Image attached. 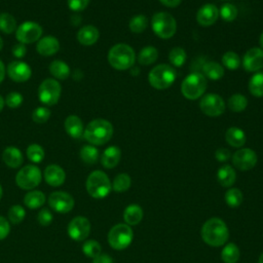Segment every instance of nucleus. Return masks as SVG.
<instances>
[{
  "mask_svg": "<svg viewBox=\"0 0 263 263\" xmlns=\"http://www.w3.org/2000/svg\"><path fill=\"white\" fill-rule=\"evenodd\" d=\"M62 87L57 79H44L38 88V98L41 103L46 106L55 105L61 97Z\"/></svg>",
  "mask_w": 263,
  "mask_h": 263,
  "instance_id": "nucleus-9",
  "label": "nucleus"
},
{
  "mask_svg": "<svg viewBox=\"0 0 263 263\" xmlns=\"http://www.w3.org/2000/svg\"><path fill=\"white\" fill-rule=\"evenodd\" d=\"M243 199L242 192L238 188H230L225 193V201L230 208H237Z\"/></svg>",
  "mask_w": 263,
  "mask_h": 263,
  "instance_id": "nucleus-39",
  "label": "nucleus"
},
{
  "mask_svg": "<svg viewBox=\"0 0 263 263\" xmlns=\"http://www.w3.org/2000/svg\"><path fill=\"white\" fill-rule=\"evenodd\" d=\"M1 197H2V187L0 185V199H1Z\"/></svg>",
  "mask_w": 263,
  "mask_h": 263,
  "instance_id": "nucleus-60",
  "label": "nucleus"
},
{
  "mask_svg": "<svg viewBox=\"0 0 263 263\" xmlns=\"http://www.w3.org/2000/svg\"><path fill=\"white\" fill-rule=\"evenodd\" d=\"M112 185L108 176L102 171L91 172L86 179V190L93 198H104L111 191Z\"/></svg>",
  "mask_w": 263,
  "mask_h": 263,
  "instance_id": "nucleus-5",
  "label": "nucleus"
},
{
  "mask_svg": "<svg viewBox=\"0 0 263 263\" xmlns=\"http://www.w3.org/2000/svg\"><path fill=\"white\" fill-rule=\"evenodd\" d=\"M50 117V111L46 107H38L32 113V119L36 123H44Z\"/></svg>",
  "mask_w": 263,
  "mask_h": 263,
  "instance_id": "nucleus-46",
  "label": "nucleus"
},
{
  "mask_svg": "<svg viewBox=\"0 0 263 263\" xmlns=\"http://www.w3.org/2000/svg\"><path fill=\"white\" fill-rule=\"evenodd\" d=\"M6 72L9 78L15 82L28 81L32 75L30 66L23 61H12L9 63Z\"/></svg>",
  "mask_w": 263,
  "mask_h": 263,
  "instance_id": "nucleus-16",
  "label": "nucleus"
},
{
  "mask_svg": "<svg viewBox=\"0 0 263 263\" xmlns=\"http://www.w3.org/2000/svg\"><path fill=\"white\" fill-rule=\"evenodd\" d=\"M113 136V125L106 119L97 118L84 127L83 137L91 145H104Z\"/></svg>",
  "mask_w": 263,
  "mask_h": 263,
  "instance_id": "nucleus-2",
  "label": "nucleus"
},
{
  "mask_svg": "<svg viewBox=\"0 0 263 263\" xmlns=\"http://www.w3.org/2000/svg\"><path fill=\"white\" fill-rule=\"evenodd\" d=\"M16 21L8 12L0 13V31L5 34H10L16 30Z\"/></svg>",
  "mask_w": 263,
  "mask_h": 263,
  "instance_id": "nucleus-35",
  "label": "nucleus"
},
{
  "mask_svg": "<svg viewBox=\"0 0 263 263\" xmlns=\"http://www.w3.org/2000/svg\"><path fill=\"white\" fill-rule=\"evenodd\" d=\"M2 159L4 163L11 168L20 167L24 161L23 153L18 148L13 146H9L4 149L2 153Z\"/></svg>",
  "mask_w": 263,
  "mask_h": 263,
  "instance_id": "nucleus-23",
  "label": "nucleus"
},
{
  "mask_svg": "<svg viewBox=\"0 0 263 263\" xmlns=\"http://www.w3.org/2000/svg\"><path fill=\"white\" fill-rule=\"evenodd\" d=\"M44 179L50 186H61L66 179L65 171L58 164H50L44 170Z\"/></svg>",
  "mask_w": 263,
  "mask_h": 263,
  "instance_id": "nucleus-19",
  "label": "nucleus"
},
{
  "mask_svg": "<svg viewBox=\"0 0 263 263\" xmlns=\"http://www.w3.org/2000/svg\"><path fill=\"white\" fill-rule=\"evenodd\" d=\"M120 149L117 146H110L104 150L101 156V163L106 168H113L120 161Z\"/></svg>",
  "mask_w": 263,
  "mask_h": 263,
  "instance_id": "nucleus-24",
  "label": "nucleus"
},
{
  "mask_svg": "<svg viewBox=\"0 0 263 263\" xmlns=\"http://www.w3.org/2000/svg\"><path fill=\"white\" fill-rule=\"evenodd\" d=\"M52 220H53V216L49 210L42 209L39 211V213L37 215V221L40 225L48 226L49 224H51Z\"/></svg>",
  "mask_w": 263,
  "mask_h": 263,
  "instance_id": "nucleus-48",
  "label": "nucleus"
},
{
  "mask_svg": "<svg viewBox=\"0 0 263 263\" xmlns=\"http://www.w3.org/2000/svg\"><path fill=\"white\" fill-rule=\"evenodd\" d=\"M242 67L247 72H257L263 69V49L250 48L242 58Z\"/></svg>",
  "mask_w": 263,
  "mask_h": 263,
  "instance_id": "nucleus-17",
  "label": "nucleus"
},
{
  "mask_svg": "<svg viewBox=\"0 0 263 263\" xmlns=\"http://www.w3.org/2000/svg\"><path fill=\"white\" fill-rule=\"evenodd\" d=\"M23 100H24V99H23V96H22L20 92H17V91H11V92H9V93L6 96L4 102H5V104H6L9 108L15 109V108H17V107H20V106L22 105Z\"/></svg>",
  "mask_w": 263,
  "mask_h": 263,
  "instance_id": "nucleus-47",
  "label": "nucleus"
},
{
  "mask_svg": "<svg viewBox=\"0 0 263 263\" xmlns=\"http://www.w3.org/2000/svg\"><path fill=\"white\" fill-rule=\"evenodd\" d=\"M258 157L254 150L250 148H241L232 155V163L239 171H249L257 163Z\"/></svg>",
  "mask_w": 263,
  "mask_h": 263,
  "instance_id": "nucleus-15",
  "label": "nucleus"
},
{
  "mask_svg": "<svg viewBox=\"0 0 263 263\" xmlns=\"http://www.w3.org/2000/svg\"><path fill=\"white\" fill-rule=\"evenodd\" d=\"M206 84V78L203 74L194 72L186 76L182 81L181 92L188 100H197L204 95Z\"/></svg>",
  "mask_w": 263,
  "mask_h": 263,
  "instance_id": "nucleus-4",
  "label": "nucleus"
},
{
  "mask_svg": "<svg viewBox=\"0 0 263 263\" xmlns=\"http://www.w3.org/2000/svg\"><path fill=\"white\" fill-rule=\"evenodd\" d=\"M226 142L234 148H240L246 143V134L242 129L237 126L229 127L225 133Z\"/></svg>",
  "mask_w": 263,
  "mask_h": 263,
  "instance_id": "nucleus-25",
  "label": "nucleus"
},
{
  "mask_svg": "<svg viewBox=\"0 0 263 263\" xmlns=\"http://www.w3.org/2000/svg\"><path fill=\"white\" fill-rule=\"evenodd\" d=\"M199 108L208 116H220L225 111V102L217 93L210 92L203 95L199 101Z\"/></svg>",
  "mask_w": 263,
  "mask_h": 263,
  "instance_id": "nucleus-11",
  "label": "nucleus"
},
{
  "mask_svg": "<svg viewBox=\"0 0 263 263\" xmlns=\"http://www.w3.org/2000/svg\"><path fill=\"white\" fill-rule=\"evenodd\" d=\"M26 52H27V47L25 44L23 43H17V44H14L13 47H12V54L15 57V58H18V59H22L26 55Z\"/></svg>",
  "mask_w": 263,
  "mask_h": 263,
  "instance_id": "nucleus-52",
  "label": "nucleus"
},
{
  "mask_svg": "<svg viewBox=\"0 0 263 263\" xmlns=\"http://www.w3.org/2000/svg\"><path fill=\"white\" fill-rule=\"evenodd\" d=\"M237 8L235 5L231 3H225L221 6L219 9V15L223 18L225 22H232L236 18L237 16Z\"/></svg>",
  "mask_w": 263,
  "mask_h": 263,
  "instance_id": "nucleus-45",
  "label": "nucleus"
},
{
  "mask_svg": "<svg viewBox=\"0 0 263 263\" xmlns=\"http://www.w3.org/2000/svg\"><path fill=\"white\" fill-rule=\"evenodd\" d=\"M132 184L130 177L127 174H119L117 175L112 183V189L116 192H124L129 189Z\"/></svg>",
  "mask_w": 263,
  "mask_h": 263,
  "instance_id": "nucleus-38",
  "label": "nucleus"
},
{
  "mask_svg": "<svg viewBox=\"0 0 263 263\" xmlns=\"http://www.w3.org/2000/svg\"><path fill=\"white\" fill-rule=\"evenodd\" d=\"M249 90L254 97H263V72H257L251 77L249 81Z\"/></svg>",
  "mask_w": 263,
  "mask_h": 263,
  "instance_id": "nucleus-33",
  "label": "nucleus"
},
{
  "mask_svg": "<svg viewBox=\"0 0 263 263\" xmlns=\"http://www.w3.org/2000/svg\"><path fill=\"white\" fill-rule=\"evenodd\" d=\"M42 28L35 22H25L21 24L15 30V38L23 44L33 43L40 39L42 35Z\"/></svg>",
  "mask_w": 263,
  "mask_h": 263,
  "instance_id": "nucleus-12",
  "label": "nucleus"
},
{
  "mask_svg": "<svg viewBox=\"0 0 263 263\" xmlns=\"http://www.w3.org/2000/svg\"><path fill=\"white\" fill-rule=\"evenodd\" d=\"M4 104H5V102H4L3 98L0 96V112L2 111V109H3V107H4Z\"/></svg>",
  "mask_w": 263,
  "mask_h": 263,
  "instance_id": "nucleus-57",
  "label": "nucleus"
},
{
  "mask_svg": "<svg viewBox=\"0 0 263 263\" xmlns=\"http://www.w3.org/2000/svg\"><path fill=\"white\" fill-rule=\"evenodd\" d=\"M203 76L211 80H219L224 76V68L215 61H210L202 66Z\"/></svg>",
  "mask_w": 263,
  "mask_h": 263,
  "instance_id": "nucleus-28",
  "label": "nucleus"
},
{
  "mask_svg": "<svg viewBox=\"0 0 263 263\" xmlns=\"http://www.w3.org/2000/svg\"><path fill=\"white\" fill-rule=\"evenodd\" d=\"M168 61L175 67H182L186 61V51L179 46L172 48L168 53Z\"/></svg>",
  "mask_w": 263,
  "mask_h": 263,
  "instance_id": "nucleus-40",
  "label": "nucleus"
},
{
  "mask_svg": "<svg viewBox=\"0 0 263 263\" xmlns=\"http://www.w3.org/2000/svg\"><path fill=\"white\" fill-rule=\"evenodd\" d=\"M259 44H260V48L263 49V32L261 33V35L259 37Z\"/></svg>",
  "mask_w": 263,
  "mask_h": 263,
  "instance_id": "nucleus-56",
  "label": "nucleus"
},
{
  "mask_svg": "<svg viewBox=\"0 0 263 263\" xmlns=\"http://www.w3.org/2000/svg\"><path fill=\"white\" fill-rule=\"evenodd\" d=\"M36 49L39 54L50 57L60 49V42L54 36H45L39 39Z\"/></svg>",
  "mask_w": 263,
  "mask_h": 263,
  "instance_id": "nucleus-20",
  "label": "nucleus"
},
{
  "mask_svg": "<svg viewBox=\"0 0 263 263\" xmlns=\"http://www.w3.org/2000/svg\"><path fill=\"white\" fill-rule=\"evenodd\" d=\"M5 72H6V70H5L4 64H3V62L0 60V83L3 81V79H4V77H5Z\"/></svg>",
  "mask_w": 263,
  "mask_h": 263,
  "instance_id": "nucleus-55",
  "label": "nucleus"
},
{
  "mask_svg": "<svg viewBox=\"0 0 263 263\" xmlns=\"http://www.w3.org/2000/svg\"><path fill=\"white\" fill-rule=\"evenodd\" d=\"M68 234L76 241H81L87 238L90 233V222L87 218L78 216L73 218L68 224Z\"/></svg>",
  "mask_w": 263,
  "mask_h": 263,
  "instance_id": "nucleus-13",
  "label": "nucleus"
},
{
  "mask_svg": "<svg viewBox=\"0 0 263 263\" xmlns=\"http://www.w3.org/2000/svg\"><path fill=\"white\" fill-rule=\"evenodd\" d=\"M82 252L84 253V255L86 257H89V258L93 259L95 257H97L101 254L102 248H101V245L97 240L89 239V240H86L83 243Z\"/></svg>",
  "mask_w": 263,
  "mask_h": 263,
  "instance_id": "nucleus-43",
  "label": "nucleus"
},
{
  "mask_svg": "<svg viewBox=\"0 0 263 263\" xmlns=\"http://www.w3.org/2000/svg\"><path fill=\"white\" fill-rule=\"evenodd\" d=\"M236 179L234 168L229 164L222 165L217 172V180L223 187H231Z\"/></svg>",
  "mask_w": 263,
  "mask_h": 263,
  "instance_id": "nucleus-26",
  "label": "nucleus"
},
{
  "mask_svg": "<svg viewBox=\"0 0 263 263\" xmlns=\"http://www.w3.org/2000/svg\"><path fill=\"white\" fill-rule=\"evenodd\" d=\"M26 217L25 209L20 204H13L8 210V219L12 224H20Z\"/></svg>",
  "mask_w": 263,
  "mask_h": 263,
  "instance_id": "nucleus-44",
  "label": "nucleus"
},
{
  "mask_svg": "<svg viewBox=\"0 0 263 263\" xmlns=\"http://www.w3.org/2000/svg\"><path fill=\"white\" fill-rule=\"evenodd\" d=\"M136 61L134 49L125 43H117L113 45L108 52V62L116 70H127Z\"/></svg>",
  "mask_w": 263,
  "mask_h": 263,
  "instance_id": "nucleus-3",
  "label": "nucleus"
},
{
  "mask_svg": "<svg viewBox=\"0 0 263 263\" xmlns=\"http://www.w3.org/2000/svg\"><path fill=\"white\" fill-rule=\"evenodd\" d=\"M219 17V9L215 4L206 3L202 5L197 13H196V21L202 27H209L216 23Z\"/></svg>",
  "mask_w": 263,
  "mask_h": 263,
  "instance_id": "nucleus-18",
  "label": "nucleus"
},
{
  "mask_svg": "<svg viewBox=\"0 0 263 263\" xmlns=\"http://www.w3.org/2000/svg\"><path fill=\"white\" fill-rule=\"evenodd\" d=\"M222 63L228 70H236L239 68L241 61L239 55L234 51H226L222 57Z\"/></svg>",
  "mask_w": 263,
  "mask_h": 263,
  "instance_id": "nucleus-41",
  "label": "nucleus"
},
{
  "mask_svg": "<svg viewBox=\"0 0 263 263\" xmlns=\"http://www.w3.org/2000/svg\"><path fill=\"white\" fill-rule=\"evenodd\" d=\"M10 231V225L6 218L0 216V240L6 238V236L9 234Z\"/></svg>",
  "mask_w": 263,
  "mask_h": 263,
  "instance_id": "nucleus-50",
  "label": "nucleus"
},
{
  "mask_svg": "<svg viewBox=\"0 0 263 263\" xmlns=\"http://www.w3.org/2000/svg\"><path fill=\"white\" fill-rule=\"evenodd\" d=\"M45 202V195L43 192L38 190H33L28 192L24 197V203L27 208L35 210L43 205Z\"/></svg>",
  "mask_w": 263,
  "mask_h": 263,
  "instance_id": "nucleus-30",
  "label": "nucleus"
},
{
  "mask_svg": "<svg viewBox=\"0 0 263 263\" xmlns=\"http://www.w3.org/2000/svg\"><path fill=\"white\" fill-rule=\"evenodd\" d=\"M248 106V99L241 93H234L228 99V107L235 113L242 112Z\"/></svg>",
  "mask_w": 263,
  "mask_h": 263,
  "instance_id": "nucleus-34",
  "label": "nucleus"
},
{
  "mask_svg": "<svg viewBox=\"0 0 263 263\" xmlns=\"http://www.w3.org/2000/svg\"><path fill=\"white\" fill-rule=\"evenodd\" d=\"M48 204L54 212L66 214L74 208L75 201L72 195L69 193L64 191H55L50 193L48 197Z\"/></svg>",
  "mask_w": 263,
  "mask_h": 263,
  "instance_id": "nucleus-14",
  "label": "nucleus"
},
{
  "mask_svg": "<svg viewBox=\"0 0 263 263\" xmlns=\"http://www.w3.org/2000/svg\"><path fill=\"white\" fill-rule=\"evenodd\" d=\"M147 26H148V18L144 14H138L133 16L128 23L129 30L136 34H140L144 32L147 29Z\"/></svg>",
  "mask_w": 263,
  "mask_h": 263,
  "instance_id": "nucleus-37",
  "label": "nucleus"
},
{
  "mask_svg": "<svg viewBox=\"0 0 263 263\" xmlns=\"http://www.w3.org/2000/svg\"><path fill=\"white\" fill-rule=\"evenodd\" d=\"M27 156L32 162L39 163L44 158V150L38 144H31L27 148Z\"/></svg>",
  "mask_w": 263,
  "mask_h": 263,
  "instance_id": "nucleus-42",
  "label": "nucleus"
},
{
  "mask_svg": "<svg viewBox=\"0 0 263 263\" xmlns=\"http://www.w3.org/2000/svg\"><path fill=\"white\" fill-rule=\"evenodd\" d=\"M41 182V172L39 167L33 164H28L22 167L16 176L15 183L16 185L25 190H31L37 187Z\"/></svg>",
  "mask_w": 263,
  "mask_h": 263,
  "instance_id": "nucleus-10",
  "label": "nucleus"
},
{
  "mask_svg": "<svg viewBox=\"0 0 263 263\" xmlns=\"http://www.w3.org/2000/svg\"><path fill=\"white\" fill-rule=\"evenodd\" d=\"M176 79L175 69L167 64H159L155 66L148 75L149 83L155 89L168 88Z\"/></svg>",
  "mask_w": 263,
  "mask_h": 263,
  "instance_id": "nucleus-6",
  "label": "nucleus"
},
{
  "mask_svg": "<svg viewBox=\"0 0 263 263\" xmlns=\"http://www.w3.org/2000/svg\"><path fill=\"white\" fill-rule=\"evenodd\" d=\"M134 232L127 224H116L108 232V242L114 250H124L133 241Z\"/></svg>",
  "mask_w": 263,
  "mask_h": 263,
  "instance_id": "nucleus-8",
  "label": "nucleus"
},
{
  "mask_svg": "<svg viewBox=\"0 0 263 263\" xmlns=\"http://www.w3.org/2000/svg\"><path fill=\"white\" fill-rule=\"evenodd\" d=\"M80 158L86 164H93L99 159V150L92 145H85L80 150Z\"/></svg>",
  "mask_w": 263,
  "mask_h": 263,
  "instance_id": "nucleus-36",
  "label": "nucleus"
},
{
  "mask_svg": "<svg viewBox=\"0 0 263 263\" xmlns=\"http://www.w3.org/2000/svg\"><path fill=\"white\" fill-rule=\"evenodd\" d=\"M157 58H158V50L154 46L148 45V46H145L144 48H142L141 51L139 52L138 62L141 65L148 66V65L155 63Z\"/></svg>",
  "mask_w": 263,
  "mask_h": 263,
  "instance_id": "nucleus-31",
  "label": "nucleus"
},
{
  "mask_svg": "<svg viewBox=\"0 0 263 263\" xmlns=\"http://www.w3.org/2000/svg\"><path fill=\"white\" fill-rule=\"evenodd\" d=\"M2 47H3V40H2V38L0 37V50L2 49Z\"/></svg>",
  "mask_w": 263,
  "mask_h": 263,
  "instance_id": "nucleus-59",
  "label": "nucleus"
},
{
  "mask_svg": "<svg viewBox=\"0 0 263 263\" xmlns=\"http://www.w3.org/2000/svg\"><path fill=\"white\" fill-rule=\"evenodd\" d=\"M100 37L99 30L91 25L82 27L77 33V40L80 44L85 46H90L95 44Z\"/></svg>",
  "mask_w": 263,
  "mask_h": 263,
  "instance_id": "nucleus-22",
  "label": "nucleus"
},
{
  "mask_svg": "<svg viewBox=\"0 0 263 263\" xmlns=\"http://www.w3.org/2000/svg\"><path fill=\"white\" fill-rule=\"evenodd\" d=\"M159 1H160L164 6H166V7H171V8H174V7L179 6L182 0H159Z\"/></svg>",
  "mask_w": 263,
  "mask_h": 263,
  "instance_id": "nucleus-54",
  "label": "nucleus"
},
{
  "mask_svg": "<svg viewBox=\"0 0 263 263\" xmlns=\"http://www.w3.org/2000/svg\"><path fill=\"white\" fill-rule=\"evenodd\" d=\"M49 71L57 80H65L70 75L69 66L62 60H55L51 62L49 65Z\"/></svg>",
  "mask_w": 263,
  "mask_h": 263,
  "instance_id": "nucleus-29",
  "label": "nucleus"
},
{
  "mask_svg": "<svg viewBox=\"0 0 263 263\" xmlns=\"http://www.w3.org/2000/svg\"><path fill=\"white\" fill-rule=\"evenodd\" d=\"M231 157V153L228 149L226 148H219L216 150L215 152V158L220 161V162H224L227 161L229 158Z\"/></svg>",
  "mask_w": 263,
  "mask_h": 263,
  "instance_id": "nucleus-51",
  "label": "nucleus"
},
{
  "mask_svg": "<svg viewBox=\"0 0 263 263\" xmlns=\"http://www.w3.org/2000/svg\"><path fill=\"white\" fill-rule=\"evenodd\" d=\"M143 216H144V213L142 208L139 204H135V203L127 205L123 212V220L125 224L129 226L139 224L142 221Z\"/></svg>",
  "mask_w": 263,
  "mask_h": 263,
  "instance_id": "nucleus-27",
  "label": "nucleus"
},
{
  "mask_svg": "<svg viewBox=\"0 0 263 263\" xmlns=\"http://www.w3.org/2000/svg\"><path fill=\"white\" fill-rule=\"evenodd\" d=\"M200 233L203 241L212 247H221L225 245L229 237L228 227L220 218H211L206 220L201 227Z\"/></svg>",
  "mask_w": 263,
  "mask_h": 263,
  "instance_id": "nucleus-1",
  "label": "nucleus"
},
{
  "mask_svg": "<svg viewBox=\"0 0 263 263\" xmlns=\"http://www.w3.org/2000/svg\"><path fill=\"white\" fill-rule=\"evenodd\" d=\"M151 26L153 32L161 39L172 38L177 31L175 17L165 11H159L152 15Z\"/></svg>",
  "mask_w": 263,
  "mask_h": 263,
  "instance_id": "nucleus-7",
  "label": "nucleus"
},
{
  "mask_svg": "<svg viewBox=\"0 0 263 263\" xmlns=\"http://www.w3.org/2000/svg\"><path fill=\"white\" fill-rule=\"evenodd\" d=\"M222 1H227V0H222Z\"/></svg>",
  "mask_w": 263,
  "mask_h": 263,
  "instance_id": "nucleus-61",
  "label": "nucleus"
},
{
  "mask_svg": "<svg viewBox=\"0 0 263 263\" xmlns=\"http://www.w3.org/2000/svg\"><path fill=\"white\" fill-rule=\"evenodd\" d=\"M68 6L73 11H81L85 9L89 3V0H67Z\"/></svg>",
  "mask_w": 263,
  "mask_h": 263,
  "instance_id": "nucleus-49",
  "label": "nucleus"
},
{
  "mask_svg": "<svg viewBox=\"0 0 263 263\" xmlns=\"http://www.w3.org/2000/svg\"><path fill=\"white\" fill-rule=\"evenodd\" d=\"M239 256H240L239 249L233 242L227 243L221 252V258L224 263H236L239 259Z\"/></svg>",
  "mask_w": 263,
  "mask_h": 263,
  "instance_id": "nucleus-32",
  "label": "nucleus"
},
{
  "mask_svg": "<svg viewBox=\"0 0 263 263\" xmlns=\"http://www.w3.org/2000/svg\"><path fill=\"white\" fill-rule=\"evenodd\" d=\"M65 130L74 139H80L84 133V126L82 120L77 115H70L64 122Z\"/></svg>",
  "mask_w": 263,
  "mask_h": 263,
  "instance_id": "nucleus-21",
  "label": "nucleus"
},
{
  "mask_svg": "<svg viewBox=\"0 0 263 263\" xmlns=\"http://www.w3.org/2000/svg\"><path fill=\"white\" fill-rule=\"evenodd\" d=\"M92 263H113V259L108 254H100L99 256L95 257Z\"/></svg>",
  "mask_w": 263,
  "mask_h": 263,
  "instance_id": "nucleus-53",
  "label": "nucleus"
},
{
  "mask_svg": "<svg viewBox=\"0 0 263 263\" xmlns=\"http://www.w3.org/2000/svg\"><path fill=\"white\" fill-rule=\"evenodd\" d=\"M258 263H263V253L261 254V256H260V258H259V261H258Z\"/></svg>",
  "mask_w": 263,
  "mask_h": 263,
  "instance_id": "nucleus-58",
  "label": "nucleus"
}]
</instances>
